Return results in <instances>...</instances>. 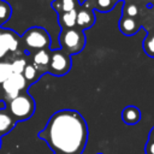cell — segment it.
Wrapping results in <instances>:
<instances>
[{
    "label": "cell",
    "mask_w": 154,
    "mask_h": 154,
    "mask_svg": "<svg viewBox=\"0 0 154 154\" xmlns=\"http://www.w3.org/2000/svg\"><path fill=\"white\" fill-rule=\"evenodd\" d=\"M38 136L55 154H82L88 138L84 118L76 111L55 112Z\"/></svg>",
    "instance_id": "1"
},
{
    "label": "cell",
    "mask_w": 154,
    "mask_h": 154,
    "mask_svg": "<svg viewBox=\"0 0 154 154\" xmlns=\"http://www.w3.org/2000/svg\"><path fill=\"white\" fill-rule=\"evenodd\" d=\"M60 46L63 52L66 54H75L83 49L85 45V38L83 31L81 29L71 28V29H63L60 32Z\"/></svg>",
    "instance_id": "2"
},
{
    "label": "cell",
    "mask_w": 154,
    "mask_h": 154,
    "mask_svg": "<svg viewBox=\"0 0 154 154\" xmlns=\"http://www.w3.org/2000/svg\"><path fill=\"white\" fill-rule=\"evenodd\" d=\"M10 112L17 120H25L30 118L35 111V102L29 94H19L10 101Z\"/></svg>",
    "instance_id": "3"
},
{
    "label": "cell",
    "mask_w": 154,
    "mask_h": 154,
    "mask_svg": "<svg viewBox=\"0 0 154 154\" xmlns=\"http://www.w3.org/2000/svg\"><path fill=\"white\" fill-rule=\"evenodd\" d=\"M22 38L26 48L35 51L47 49L51 46V37L48 32L43 28H38V26H34L26 30L22 36Z\"/></svg>",
    "instance_id": "4"
},
{
    "label": "cell",
    "mask_w": 154,
    "mask_h": 154,
    "mask_svg": "<svg viewBox=\"0 0 154 154\" xmlns=\"http://www.w3.org/2000/svg\"><path fill=\"white\" fill-rule=\"evenodd\" d=\"M1 85H2V90L6 94V97L10 99L11 101L26 88V79L22 73H12L10 78L5 81Z\"/></svg>",
    "instance_id": "5"
},
{
    "label": "cell",
    "mask_w": 154,
    "mask_h": 154,
    "mask_svg": "<svg viewBox=\"0 0 154 154\" xmlns=\"http://www.w3.org/2000/svg\"><path fill=\"white\" fill-rule=\"evenodd\" d=\"M49 71L54 75H64L66 73L71 67V60L69 54H66L63 51H54L51 54V61H49Z\"/></svg>",
    "instance_id": "6"
},
{
    "label": "cell",
    "mask_w": 154,
    "mask_h": 154,
    "mask_svg": "<svg viewBox=\"0 0 154 154\" xmlns=\"http://www.w3.org/2000/svg\"><path fill=\"white\" fill-rule=\"evenodd\" d=\"M141 28V24L134 18V17H128V16H122L119 20V30L126 35V36H132L135 35Z\"/></svg>",
    "instance_id": "7"
},
{
    "label": "cell",
    "mask_w": 154,
    "mask_h": 154,
    "mask_svg": "<svg viewBox=\"0 0 154 154\" xmlns=\"http://www.w3.org/2000/svg\"><path fill=\"white\" fill-rule=\"evenodd\" d=\"M95 22V16L93 10L90 8H81L77 11V20H76V25L83 30V29H89Z\"/></svg>",
    "instance_id": "8"
},
{
    "label": "cell",
    "mask_w": 154,
    "mask_h": 154,
    "mask_svg": "<svg viewBox=\"0 0 154 154\" xmlns=\"http://www.w3.org/2000/svg\"><path fill=\"white\" fill-rule=\"evenodd\" d=\"M141 111L136 106H126L122 112V119L128 125H135L141 120Z\"/></svg>",
    "instance_id": "9"
},
{
    "label": "cell",
    "mask_w": 154,
    "mask_h": 154,
    "mask_svg": "<svg viewBox=\"0 0 154 154\" xmlns=\"http://www.w3.org/2000/svg\"><path fill=\"white\" fill-rule=\"evenodd\" d=\"M78 0H54L52 2V7L58 12L59 14L75 11L78 6Z\"/></svg>",
    "instance_id": "10"
},
{
    "label": "cell",
    "mask_w": 154,
    "mask_h": 154,
    "mask_svg": "<svg viewBox=\"0 0 154 154\" xmlns=\"http://www.w3.org/2000/svg\"><path fill=\"white\" fill-rule=\"evenodd\" d=\"M49 61H51V54L47 52V49L36 51L32 55V65L36 69H42L48 66Z\"/></svg>",
    "instance_id": "11"
},
{
    "label": "cell",
    "mask_w": 154,
    "mask_h": 154,
    "mask_svg": "<svg viewBox=\"0 0 154 154\" xmlns=\"http://www.w3.org/2000/svg\"><path fill=\"white\" fill-rule=\"evenodd\" d=\"M14 123L16 120L10 113L5 112L4 109H0V135L11 131L14 126Z\"/></svg>",
    "instance_id": "12"
},
{
    "label": "cell",
    "mask_w": 154,
    "mask_h": 154,
    "mask_svg": "<svg viewBox=\"0 0 154 154\" xmlns=\"http://www.w3.org/2000/svg\"><path fill=\"white\" fill-rule=\"evenodd\" d=\"M76 20H77V10L59 14V23L65 29L75 28L76 26Z\"/></svg>",
    "instance_id": "13"
},
{
    "label": "cell",
    "mask_w": 154,
    "mask_h": 154,
    "mask_svg": "<svg viewBox=\"0 0 154 154\" xmlns=\"http://www.w3.org/2000/svg\"><path fill=\"white\" fill-rule=\"evenodd\" d=\"M0 35H1V38H2V41L5 43V46L8 49V52H16L18 49V45H19L18 43V38L13 32L2 31V32H0Z\"/></svg>",
    "instance_id": "14"
},
{
    "label": "cell",
    "mask_w": 154,
    "mask_h": 154,
    "mask_svg": "<svg viewBox=\"0 0 154 154\" xmlns=\"http://www.w3.org/2000/svg\"><path fill=\"white\" fill-rule=\"evenodd\" d=\"M94 7L100 11V12H108L111 11L114 5H116V0H94Z\"/></svg>",
    "instance_id": "15"
},
{
    "label": "cell",
    "mask_w": 154,
    "mask_h": 154,
    "mask_svg": "<svg viewBox=\"0 0 154 154\" xmlns=\"http://www.w3.org/2000/svg\"><path fill=\"white\" fill-rule=\"evenodd\" d=\"M143 51L150 58H154V31L148 34L143 41Z\"/></svg>",
    "instance_id": "16"
},
{
    "label": "cell",
    "mask_w": 154,
    "mask_h": 154,
    "mask_svg": "<svg viewBox=\"0 0 154 154\" xmlns=\"http://www.w3.org/2000/svg\"><path fill=\"white\" fill-rule=\"evenodd\" d=\"M11 75H12L11 63L0 61V84H2L5 81H7Z\"/></svg>",
    "instance_id": "17"
},
{
    "label": "cell",
    "mask_w": 154,
    "mask_h": 154,
    "mask_svg": "<svg viewBox=\"0 0 154 154\" xmlns=\"http://www.w3.org/2000/svg\"><path fill=\"white\" fill-rule=\"evenodd\" d=\"M28 65L26 60L24 58H18V59H14L12 63H11V69H12V73H22L23 75V71L25 69V66Z\"/></svg>",
    "instance_id": "18"
},
{
    "label": "cell",
    "mask_w": 154,
    "mask_h": 154,
    "mask_svg": "<svg viewBox=\"0 0 154 154\" xmlns=\"http://www.w3.org/2000/svg\"><path fill=\"white\" fill-rule=\"evenodd\" d=\"M23 76L26 82H34L37 78V69L32 64H28L23 71Z\"/></svg>",
    "instance_id": "19"
},
{
    "label": "cell",
    "mask_w": 154,
    "mask_h": 154,
    "mask_svg": "<svg viewBox=\"0 0 154 154\" xmlns=\"http://www.w3.org/2000/svg\"><path fill=\"white\" fill-rule=\"evenodd\" d=\"M10 16H11V6L5 1H0V24L6 22Z\"/></svg>",
    "instance_id": "20"
},
{
    "label": "cell",
    "mask_w": 154,
    "mask_h": 154,
    "mask_svg": "<svg viewBox=\"0 0 154 154\" xmlns=\"http://www.w3.org/2000/svg\"><path fill=\"white\" fill-rule=\"evenodd\" d=\"M137 7L135 6V5H129L128 7H125L124 8V16H128V17H134L135 18V16L137 14Z\"/></svg>",
    "instance_id": "21"
},
{
    "label": "cell",
    "mask_w": 154,
    "mask_h": 154,
    "mask_svg": "<svg viewBox=\"0 0 154 154\" xmlns=\"http://www.w3.org/2000/svg\"><path fill=\"white\" fill-rule=\"evenodd\" d=\"M144 153L146 154H154V141L148 140L144 146Z\"/></svg>",
    "instance_id": "22"
},
{
    "label": "cell",
    "mask_w": 154,
    "mask_h": 154,
    "mask_svg": "<svg viewBox=\"0 0 154 154\" xmlns=\"http://www.w3.org/2000/svg\"><path fill=\"white\" fill-rule=\"evenodd\" d=\"M7 52H8V49H7V47L5 46V43H4L2 38H1V35H0V58L5 57V54H6Z\"/></svg>",
    "instance_id": "23"
},
{
    "label": "cell",
    "mask_w": 154,
    "mask_h": 154,
    "mask_svg": "<svg viewBox=\"0 0 154 154\" xmlns=\"http://www.w3.org/2000/svg\"><path fill=\"white\" fill-rule=\"evenodd\" d=\"M148 140H152L154 141V126L152 128V130L149 131V135H148Z\"/></svg>",
    "instance_id": "24"
}]
</instances>
